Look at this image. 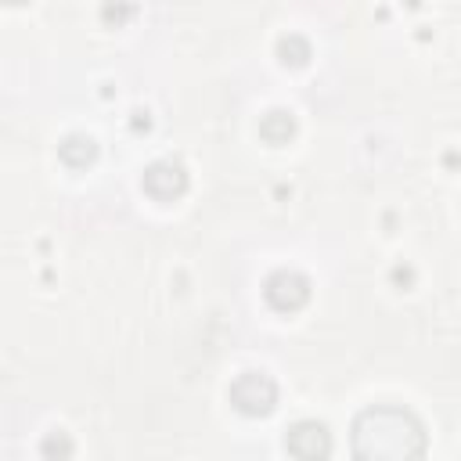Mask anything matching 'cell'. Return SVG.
<instances>
[{"instance_id": "ba28073f", "label": "cell", "mask_w": 461, "mask_h": 461, "mask_svg": "<svg viewBox=\"0 0 461 461\" xmlns=\"http://www.w3.org/2000/svg\"><path fill=\"white\" fill-rule=\"evenodd\" d=\"M277 58H281V65H288V68H303V65L313 58V47H310L306 36L288 32V36L277 40Z\"/></svg>"}, {"instance_id": "8fae6325", "label": "cell", "mask_w": 461, "mask_h": 461, "mask_svg": "<svg viewBox=\"0 0 461 461\" xmlns=\"http://www.w3.org/2000/svg\"><path fill=\"white\" fill-rule=\"evenodd\" d=\"M0 4H11V7H22V4H29V0H0Z\"/></svg>"}, {"instance_id": "5b68a950", "label": "cell", "mask_w": 461, "mask_h": 461, "mask_svg": "<svg viewBox=\"0 0 461 461\" xmlns=\"http://www.w3.org/2000/svg\"><path fill=\"white\" fill-rule=\"evenodd\" d=\"M285 450L299 461H317L331 454V432L321 421H295L285 432Z\"/></svg>"}, {"instance_id": "6da1fadb", "label": "cell", "mask_w": 461, "mask_h": 461, "mask_svg": "<svg viewBox=\"0 0 461 461\" xmlns=\"http://www.w3.org/2000/svg\"><path fill=\"white\" fill-rule=\"evenodd\" d=\"M349 447L360 461H414L425 457L429 439L414 411L396 403H375L353 418Z\"/></svg>"}, {"instance_id": "30bf717a", "label": "cell", "mask_w": 461, "mask_h": 461, "mask_svg": "<svg viewBox=\"0 0 461 461\" xmlns=\"http://www.w3.org/2000/svg\"><path fill=\"white\" fill-rule=\"evenodd\" d=\"M130 14H133V4L130 0H104V7H101V18L108 25H122Z\"/></svg>"}, {"instance_id": "277c9868", "label": "cell", "mask_w": 461, "mask_h": 461, "mask_svg": "<svg viewBox=\"0 0 461 461\" xmlns=\"http://www.w3.org/2000/svg\"><path fill=\"white\" fill-rule=\"evenodd\" d=\"M187 184H191V180H187V169H184V162H176V158H158V162H151V166L140 173L144 194L155 198V202H162V205L184 198Z\"/></svg>"}, {"instance_id": "8992f818", "label": "cell", "mask_w": 461, "mask_h": 461, "mask_svg": "<svg viewBox=\"0 0 461 461\" xmlns=\"http://www.w3.org/2000/svg\"><path fill=\"white\" fill-rule=\"evenodd\" d=\"M58 158L68 166V169H86L97 162V140L90 133H68L61 144H58Z\"/></svg>"}, {"instance_id": "52a82bcc", "label": "cell", "mask_w": 461, "mask_h": 461, "mask_svg": "<svg viewBox=\"0 0 461 461\" xmlns=\"http://www.w3.org/2000/svg\"><path fill=\"white\" fill-rule=\"evenodd\" d=\"M259 137L267 144H288L295 137V115L285 112V108H270L263 119H259Z\"/></svg>"}, {"instance_id": "7a4b0ae2", "label": "cell", "mask_w": 461, "mask_h": 461, "mask_svg": "<svg viewBox=\"0 0 461 461\" xmlns=\"http://www.w3.org/2000/svg\"><path fill=\"white\" fill-rule=\"evenodd\" d=\"M227 400L238 414L245 418H267L274 407H277V382L267 375V371H241L230 389H227Z\"/></svg>"}, {"instance_id": "9c48e42d", "label": "cell", "mask_w": 461, "mask_h": 461, "mask_svg": "<svg viewBox=\"0 0 461 461\" xmlns=\"http://www.w3.org/2000/svg\"><path fill=\"white\" fill-rule=\"evenodd\" d=\"M76 447H72V439L65 436V432H50L43 443H40V454L43 457H68Z\"/></svg>"}, {"instance_id": "3957f363", "label": "cell", "mask_w": 461, "mask_h": 461, "mask_svg": "<svg viewBox=\"0 0 461 461\" xmlns=\"http://www.w3.org/2000/svg\"><path fill=\"white\" fill-rule=\"evenodd\" d=\"M263 299L277 313H295L310 303V277L292 267H281L263 281Z\"/></svg>"}]
</instances>
